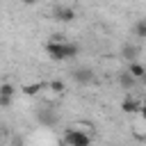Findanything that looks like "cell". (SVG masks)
I'll return each instance as SVG.
<instances>
[{"mask_svg":"<svg viewBox=\"0 0 146 146\" xmlns=\"http://www.w3.org/2000/svg\"><path fill=\"white\" fill-rule=\"evenodd\" d=\"M14 94H16V89H14L11 82H2V84H0V96H5V98H14Z\"/></svg>","mask_w":146,"mask_h":146,"instance_id":"10","label":"cell"},{"mask_svg":"<svg viewBox=\"0 0 146 146\" xmlns=\"http://www.w3.org/2000/svg\"><path fill=\"white\" fill-rule=\"evenodd\" d=\"M43 87H46L43 82H34V84H25V87H23L21 91H23L25 96H36V94H39V91H41Z\"/></svg>","mask_w":146,"mask_h":146,"instance_id":"9","label":"cell"},{"mask_svg":"<svg viewBox=\"0 0 146 146\" xmlns=\"http://www.w3.org/2000/svg\"><path fill=\"white\" fill-rule=\"evenodd\" d=\"M141 105H144V107H146V94H144V98H141Z\"/></svg>","mask_w":146,"mask_h":146,"instance_id":"15","label":"cell"},{"mask_svg":"<svg viewBox=\"0 0 146 146\" xmlns=\"http://www.w3.org/2000/svg\"><path fill=\"white\" fill-rule=\"evenodd\" d=\"M119 84H121V87L128 91V89H132V87L137 84V80H135V78H132L128 71H123V73H119Z\"/></svg>","mask_w":146,"mask_h":146,"instance_id":"7","label":"cell"},{"mask_svg":"<svg viewBox=\"0 0 146 146\" xmlns=\"http://www.w3.org/2000/svg\"><path fill=\"white\" fill-rule=\"evenodd\" d=\"M141 82H144V84H146V78H144V80H141Z\"/></svg>","mask_w":146,"mask_h":146,"instance_id":"16","label":"cell"},{"mask_svg":"<svg viewBox=\"0 0 146 146\" xmlns=\"http://www.w3.org/2000/svg\"><path fill=\"white\" fill-rule=\"evenodd\" d=\"M64 144L66 146H91V137L80 128H66L64 130Z\"/></svg>","mask_w":146,"mask_h":146,"instance_id":"2","label":"cell"},{"mask_svg":"<svg viewBox=\"0 0 146 146\" xmlns=\"http://www.w3.org/2000/svg\"><path fill=\"white\" fill-rule=\"evenodd\" d=\"M52 16H55V21H59V23H71V21H75V9H73V7L57 5V7L52 9Z\"/></svg>","mask_w":146,"mask_h":146,"instance_id":"3","label":"cell"},{"mask_svg":"<svg viewBox=\"0 0 146 146\" xmlns=\"http://www.w3.org/2000/svg\"><path fill=\"white\" fill-rule=\"evenodd\" d=\"M141 100H137V98H132V96H128L123 103H121V110L125 112V114H135V112H141Z\"/></svg>","mask_w":146,"mask_h":146,"instance_id":"5","label":"cell"},{"mask_svg":"<svg viewBox=\"0 0 146 146\" xmlns=\"http://www.w3.org/2000/svg\"><path fill=\"white\" fill-rule=\"evenodd\" d=\"M125 71H128L135 80H144V78H146V66H144V64H139V62H130Z\"/></svg>","mask_w":146,"mask_h":146,"instance_id":"6","label":"cell"},{"mask_svg":"<svg viewBox=\"0 0 146 146\" xmlns=\"http://www.w3.org/2000/svg\"><path fill=\"white\" fill-rule=\"evenodd\" d=\"M139 114H141V119L146 121V107H141V112H139Z\"/></svg>","mask_w":146,"mask_h":146,"instance_id":"14","label":"cell"},{"mask_svg":"<svg viewBox=\"0 0 146 146\" xmlns=\"http://www.w3.org/2000/svg\"><path fill=\"white\" fill-rule=\"evenodd\" d=\"M48 89H52L55 94H62L66 87H64V82H62V80H52V82H48Z\"/></svg>","mask_w":146,"mask_h":146,"instance_id":"11","label":"cell"},{"mask_svg":"<svg viewBox=\"0 0 146 146\" xmlns=\"http://www.w3.org/2000/svg\"><path fill=\"white\" fill-rule=\"evenodd\" d=\"M0 107H2V110L11 107V98H5V96H0Z\"/></svg>","mask_w":146,"mask_h":146,"instance_id":"13","label":"cell"},{"mask_svg":"<svg viewBox=\"0 0 146 146\" xmlns=\"http://www.w3.org/2000/svg\"><path fill=\"white\" fill-rule=\"evenodd\" d=\"M46 52L55 59V62H64V59H73L78 52H80V48L75 46V43H71V41H48L46 43Z\"/></svg>","mask_w":146,"mask_h":146,"instance_id":"1","label":"cell"},{"mask_svg":"<svg viewBox=\"0 0 146 146\" xmlns=\"http://www.w3.org/2000/svg\"><path fill=\"white\" fill-rule=\"evenodd\" d=\"M123 52H125V57H130V59H135V52H137V50H135L132 46H125V48H123Z\"/></svg>","mask_w":146,"mask_h":146,"instance_id":"12","label":"cell"},{"mask_svg":"<svg viewBox=\"0 0 146 146\" xmlns=\"http://www.w3.org/2000/svg\"><path fill=\"white\" fill-rule=\"evenodd\" d=\"M71 75H73V80H75L78 84H89V82L94 80V71H91V68H75Z\"/></svg>","mask_w":146,"mask_h":146,"instance_id":"4","label":"cell"},{"mask_svg":"<svg viewBox=\"0 0 146 146\" xmlns=\"http://www.w3.org/2000/svg\"><path fill=\"white\" fill-rule=\"evenodd\" d=\"M132 32H135V36H137V39H146V18H137V21H135Z\"/></svg>","mask_w":146,"mask_h":146,"instance_id":"8","label":"cell"},{"mask_svg":"<svg viewBox=\"0 0 146 146\" xmlns=\"http://www.w3.org/2000/svg\"><path fill=\"white\" fill-rule=\"evenodd\" d=\"M16 146H21V144H16Z\"/></svg>","mask_w":146,"mask_h":146,"instance_id":"17","label":"cell"}]
</instances>
